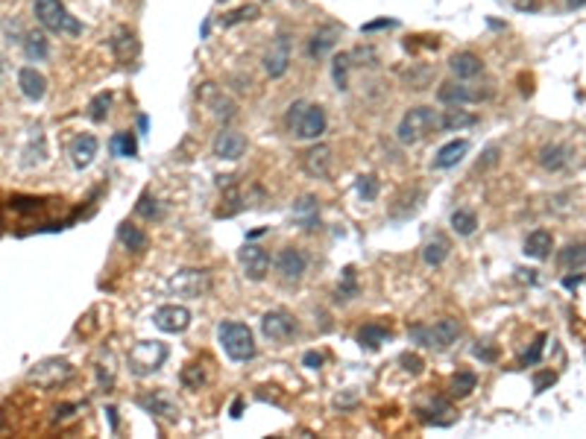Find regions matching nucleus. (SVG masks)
Listing matches in <instances>:
<instances>
[{
    "label": "nucleus",
    "mask_w": 586,
    "mask_h": 439,
    "mask_svg": "<svg viewBox=\"0 0 586 439\" xmlns=\"http://www.w3.org/2000/svg\"><path fill=\"white\" fill-rule=\"evenodd\" d=\"M73 375V369H71V363H65V361H44V363H38L32 372H30V381H35L38 387H56V384H62V381H68V378Z\"/></svg>",
    "instance_id": "4468645a"
},
{
    "label": "nucleus",
    "mask_w": 586,
    "mask_h": 439,
    "mask_svg": "<svg viewBox=\"0 0 586 439\" xmlns=\"http://www.w3.org/2000/svg\"><path fill=\"white\" fill-rule=\"evenodd\" d=\"M179 381H182L185 390H200V387L208 381V375H205V369H203L200 363H188V366L182 369V375H179Z\"/></svg>",
    "instance_id": "e433bc0d"
},
{
    "label": "nucleus",
    "mask_w": 586,
    "mask_h": 439,
    "mask_svg": "<svg viewBox=\"0 0 586 439\" xmlns=\"http://www.w3.org/2000/svg\"><path fill=\"white\" fill-rule=\"evenodd\" d=\"M138 404L153 416L167 419V422H176V419H179V407H176V402L170 398L167 390H153V392L138 395Z\"/></svg>",
    "instance_id": "ddd939ff"
},
{
    "label": "nucleus",
    "mask_w": 586,
    "mask_h": 439,
    "mask_svg": "<svg viewBox=\"0 0 586 439\" xmlns=\"http://www.w3.org/2000/svg\"><path fill=\"white\" fill-rule=\"evenodd\" d=\"M340 32H343V27H337V24L320 27L314 35L308 38V59H317V62H320V59H325L331 50H335Z\"/></svg>",
    "instance_id": "f3484780"
},
{
    "label": "nucleus",
    "mask_w": 586,
    "mask_h": 439,
    "mask_svg": "<svg viewBox=\"0 0 586 439\" xmlns=\"http://www.w3.org/2000/svg\"><path fill=\"white\" fill-rule=\"evenodd\" d=\"M452 229L460 234V237H469L475 229H478V217H475V211H455L452 214Z\"/></svg>",
    "instance_id": "f704fd0d"
},
{
    "label": "nucleus",
    "mask_w": 586,
    "mask_h": 439,
    "mask_svg": "<svg viewBox=\"0 0 586 439\" xmlns=\"http://www.w3.org/2000/svg\"><path fill=\"white\" fill-rule=\"evenodd\" d=\"M135 211H138L144 220H159V217H162L159 203H155L150 193H141V199H138V205H135Z\"/></svg>",
    "instance_id": "37998d69"
},
{
    "label": "nucleus",
    "mask_w": 586,
    "mask_h": 439,
    "mask_svg": "<svg viewBox=\"0 0 586 439\" xmlns=\"http://www.w3.org/2000/svg\"><path fill=\"white\" fill-rule=\"evenodd\" d=\"M117 241H121L129 252H135V255H141L147 246H150V237H147V231H141L138 226H132V223H121L117 226Z\"/></svg>",
    "instance_id": "c85d7f7f"
},
{
    "label": "nucleus",
    "mask_w": 586,
    "mask_h": 439,
    "mask_svg": "<svg viewBox=\"0 0 586 439\" xmlns=\"http://www.w3.org/2000/svg\"><path fill=\"white\" fill-rule=\"evenodd\" d=\"M475 387H478L475 372H458V375L452 378V395H458V398H466Z\"/></svg>",
    "instance_id": "a19ab883"
},
{
    "label": "nucleus",
    "mask_w": 586,
    "mask_h": 439,
    "mask_svg": "<svg viewBox=\"0 0 586 439\" xmlns=\"http://www.w3.org/2000/svg\"><path fill=\"white\" fill-rule=\"evenodd\" d=\"M287 68H290V38L285 32H279L276 42L264 53V71L270 73V79H279L287 73Z\"/></svg>",
    "instance_id": "9d476101"
},
{
    "label": "nucleus",
    "mask_w": 586,
    "mask_h": 439,
    "mask_svg": "<svg viewBox=\"0 0 586 439\" xmlns=\"http://www.w3.org/2000/svg\"><path fill=\"white\" fill-rule=\"evenodd\" d=\"M293 220L297 226H302L305 231H314L320 229V205H317V196H302L297 205H293Z\"/></svg>",
    "instance_id": "4be33fe9"
},
{
    "label": "nucleus",
    "mask_w": 586,
    "mask_h": 439,
    "mask_svg": "<svg viewBox=\"0 0 586 439\" xmlns=\"http://www.w3.org/2000/svg\"><path fill=\"white\" fill-rule=\"evenodd\" d=\"M83 404H62V407H56V422H65V419H71L73 416V410H80Z\"/></svg>",
    "instance_id": "8fccbe9b"
},
{
    "label": "nucleus",
    "mask_w": 586,
    "mask_h": 439,
    "mask_svg": "<svg viewBox=\"0 0 586 439\" xmlns=\"http://www.w3.org/2000/svg\"><path fill=\"white\" fill-rule=\"evenodd\" d=\"M24 53H27V59H35V62L47 59V38H44V32H30L27 42H24Z\"/></svg>",
    "instance_id": "c9c22d12"
},
{
    "label": "nucleus",
    "mask_w": 586,
    "mask_h": 439,
    "mask_svg": "<svg viewBox=\"0 0 586 439\" xmlns=\"http://www.w3.org/2000/svg\"><path fill=\"white\" fill-rule=\"evenodd\" d=\"M170 284L179 290V293L197 299V296H203L211 287V278H208L205 270H182V272H176V278H173Z\"/></svg>",
    "instance_id": "6ab92c4d"
},
{
    "label": "nucleus",
    "mask_w": 586,
    "mask_h": 439,
    "mask_svg": "<svg viewBox=\"0 0 586 439\" xmlns=\"http://www.w3.org/2000/svg\"><path fill=\"white\" fill-rule=\"evenodd\" d=\"M276 270H279V275L285 278V282H299V278L305 275V270H308V258H305L302 249L287 246L276 258Z\"/></svg>",
    "instance_id": "2eb2a0df"
},
{
    "label": "nucleus",
    "mask_w": 586,
    "mask_h": 439,
    "mask_svg": "<svg viewBox=\"0 0 586 439\" xmlns=\"http://www.w3.org/2000/svg\"><path fill=\"white\" fill-rule=\"evenodd\" d=\"M390 340V331L384 328V325H378V323H369V325H364L361 331H358V343H361V349H369V351H376L381 343H387Z\"/></svg>",
    "instance_id": "7c9ffc66"
},
{
    "label": "nucleus",
    "mask_w": 586,
    "mask_h": 439,
    "mask_svg": "<svg viewBox=\"0 0 586 439\" xmlns=\"http://www.w3.org/2000/svg\"><path fill=\"white\" fill-rule=\"evenodd\" d=\"M32 12H35V21L53 35H71V38L83 35V24L68 12L62 0H35Z\"/></svg>",
    "instance_id": "f03ea898"
},
{
    "label": "nucleus",
    "mask_w": 586,
    "mask_h": 439,
    "mask_svg": "<svg viewBox=\"0 0 586 439\" xmlns=\"http://www.w3.org/2000/svg\"><path fill=\"white\" fill-rule=\"evenodd\" d=\"M551 246H554V237L551 231H545V229H537L525 237V255L527 258H534V261H542V258H549L551 255Z\"/></svg>",
    "instance_id": "bb28decb"
},
{
    "label": "nucleus",
    "mask_w": 586,
    "mask_h": 439,
    "mask_svg": "<svg viewBox=\"0 0 586 439\" xmlns=\"http://www.w3.org/2000/svg\"><path fill=\"white\" fill-rule=\"evenodd\" d=\"M496 162H498V147L493 144V147H486V150H484V158L478 162V170H486V167H493Z\"/></svg>",
    "instance_id": "de8ad7c7"
},
{
    "label": "nucleus",
    "mask_w": 586,
    "mask_h": 439,
    "mask_svg": "<svg viewBox=\"0 0 586 439\" xmlns=\"http://www.w3.org/2000/svg\"><path fill=\"white\" fill-rule=\"evenodd\" d=\"M545 340H549V337H545V334H539L537 340H534V346H531V351H525V354L519 357V366H537V363L542 361V349H545Z\"/></svg>",
    "instance_id": "79ce46f5"
},
{
    "label": "nucleus",
    "mask_w": 586,
    "mask_h": 439,
    "mask_svg": "<svg viewBox=\"0 0 586 439\" xmlns=\"http://www.w3.org/2000/svg\"><path fill=\"white\" fill-rule=\"evenodd\" d=\"M358 193L366 199V203H373V199L378 196V179L376 176H361L358 179Z\"/></svg>",
    "instance_id": "c03bdc74"
},
{
    "label": "nucleus",
    "mask_w": 586,
    "mask_h": 439,
    "mask_svg": "<svg viewBox=\"0 0 586 439\" xmlns=\"http://www.w3.org/2000/svg\"><path fill=\"white\" fill-rule=\"evenodd\" d=\"M258 18V6H241L229 15H220V27H234V24H244V21H256Z\"/></svg>",
    "instance_id": "ea45409f"
},
{
    "label": "nucleus",
    "mask_w": 586,
    "mask_h": 439,
    "mask_svg": "<svg viewBox=\"0 0 586 439\" xmlns=\"http://www.w3.org/2000/svg\"><path fill=\"white\" fill-rule=\"evenodd\" d=\"M554 381H557V375H554V372H549V369H545V372H537V375H534V392H545Z\"/></svg>",
    "instance_id": "49530a36"
},
{
    "label": "nucleus",
    "mask_w": 586,
    "mask_h": 439,
    "mask_svg": "<svg viewBox=\"0 0 586 439\" xmlns=\"http://www.w3.org/2000/svg\"><path fill=\"white\" fill-rule=\"evenodd\" d=\"M153 323L165 334H182L191 325V311L182 305H162L153 313Z\"/></svg>",
    "instance_id": "9b49d317"
},
{
    "label": "nucleus",
    "mask_w": 586,
    "mask_h": 439,
    "mask_svg": "<svg viewBox=\"0 0 586 439\" xmlns=\"http://www.w3.org/2000/svg\"><path fill=\"white\" fill-rule=\"evenodd\" d=\"M513 4H516V9H522V12H525V9H537V0H513Z\"/></svg>",
    "instance_id": "864d4df0"
},
{
    "label": "nucleus",
    "mask_w": 586,
    "mask_h": 439,
    "mask_svg": "<svg viewBox=\"0 0 586 439\" xmlns=\"http://www.w3.org/2000/svg\"><path fill=\"white\" fill-rule=\"evenodd\" d=\"M478 124V114L466 112L463 106H448L443 114H440V129L443 132H460V129H469Z\"/></svg>",
    "instance_id": "393cba45"
},
{
    "label": "nucleus",
    "mask_w": 586,
    "mask_h": 439,
    "mask_svg": "<svg viewBox=\"0 0 586 439\" xmlns=\"http://www.w3.org/2000/svg\"><path fill=\"white\" fill-rule=\"evenodd\" d=\"M469 152V141H448V144H443L440 150H437V155H434V170H452V167H458L460 162H463V155Z\"/></svg>",
    "instance_id": "5701e85b"
},
{
    "label": "nucleus",
    "mask_w": 586,
    "mask_h": 439,
    "mask_svg": "<svg viewBox=\"0 0 586 439\" xmlns=\"http://www.w3.org/2000/svg\"><path fill=\"white\" fill-rule=\"evenodd\" d=\"M440 129V114L431 106H414L410 112H405V117L399 121L396 138L402 144H419L425 141L431 132Z\"/></svg>",
    "instance_id": "20e7f679"
},
{
    "label": "nucleus",
    "mask_w": 586,
    "mask_h": 439,
    "mask_svg": "<svg viewBox=\"0 0 586 439\" xmlns=\"http://www.w3.org/2000/svg\"><path fill=\"white\" fill-rule=\"evenodd\" d=\"M569 162H572V150H569V147H563V144H545V147L539 150V164H542L545 170H551V173L563 170Z\"/></svg>",
    "instance_id": "cd10ccee"
},
{
    "label": "nucleus",
    "mask_w": 586,
    "mask_h": 439,
    "mask_svg": "<svg viewBox=\"0 0 586 439\" xmlns=\"http://www.w3.org/2000/svg\"><path fill=\"white\" fill-rule=\"evenodd\" d=\"M302 363H305L308 369H320V366H323V354H320V351H305V354H302Z\"/></svg>",
    "instance_id": "09e8293b"
},
{
    "label": "nucleus",
    "mask_w": 586,
    "mask_h": 439,
    "mask_svg": "<svg viewBox=\"0 0 586 439\" xmlns=\"http://www.w3.org/2000/svg\"><path fill=\"white\" fill-rule=\"evenodd\" d=\"M355 296H358V275H355V267H346L343 270V282L335 290V299H337V302H349V299H355Z\"/></svg>",
    "instance_id": "72a5a7b5"
},
{
    "label": "nucleus",
    "mask_w": 586,
    "mask_h": 439,
    "mask_svg": "<svg viewBox=\"0 0 586 439\" xmlns=\"http://www.w3.org/2000/svg\"><path fill=\"white\" fill-rule=\"evenodd\" d=\"M331 162H335V155H331L328 144H314L311 150L302 152V167H305L308 176H314V179H325L331 173Z\"/></svg>",
    "instance_id": "dca6fc26"
},
{
    "label": "nucleus",
    "mask_w": 586,
    "mask_h": 439,
    "mask_svg": "<svg viewBox=\"0 0 586 439\" xmlns=\"http://www.w3.org/2000/svg\"><path fill=\"white\" fill-rule=\"evenodd\" d=\"M211 150L217 158H223V162H238V158L246 152V138L238 129H220L217 138H214Z\"/></svg>",
    "instance_id": "f8f14e48"
},
{
    "label": "nucleus",
    "mask_w": 586,
    "mask_h": 439,
    "mask_svg": "<svg viewBox=\"0 0 586 439\" xmlns=\"http://www.w3.org/2000/svg\"><path fill=\"white\" fill-rule=\"evenodd\" d=\"M217 337H220L223 351L229 354V361H234V363H246L258 351L256 337H252L249 325H244V323H232V319H226V323L217 325Z\"/></svg>",
    "instance_id": "7ed1b4c3"
},
{
    "label": "nucleus",
    "mask_w": 586,
    "mask_h": 439,
    "mask_svg": "<svg viewBox=\"0 0 586 439\" xmlns=\"http://www.w3.org/2000/svg\"><path fill=\"white\" fill-rule=\"evenodd\" d=\"M448 68H452V73L458 76V79H475V76H481L484 73V62H481V56H475V53H469V50H463V53H455L452 59H448Z\"/></svg>",
    "instance_id": "412c9836"
},
{
    "label": "nucleus",
    "mask_w": 586,
    "mask_h": 439,
    "mask_svg": "<svg viewBox=\"0 0 586 439\" xmlns=\"http://www.w3.org/2000/svg\"><path fill=\"white\" fill-rule=\"evenodd\" d=\"M18 85H21V94L27 100H42L47 94V76L35 68H21L18 73Z\"/></svg>",
    "instance_id": "b1692460"
},
{
    "label": "nucleus",
    "mask_w": 586,
    "mask_h": 439,
    "mask_svg": "<svg viewBox=\"0 0 586 439\" xmlns=\"http://www.w3.org/2000/svg\"><path fill=\"white\" fill-rule=\"evenodd\" d=\"M167 361V346L159 343V340H144V343H135V349L129 351V369L144 378V375H153L162 363Z\"/></svg>",
    "instance_id": "423d86ee"
},
{
    "label": "nucleus",
    "mask_w": 586,
    "mask_h": 439,
    "mask_svg": "<svg viewBox=\"0 0 586 439\" xmlns=\"http://www.w3.org/2000/svg\"><path fill=\"white\" fill-rule=\"evenodd\" d=\"M97 150H100V144H97V138L94 135H80V138H73V144H71V162L73 167H88L94 162V155Z\"/></svg>",
    "instance_id": "a878e982"
},
{
    "label": "nucleus",
    "mask_w": 586,
    "mask_h": 439,
    "mask_svg": "<svg viewBox=\"0 0 586 439\" xmlns=\"http://www.w3.org/2000/svg\"><path fill=\"white\" fill-rule=\"evenodd\" d=\"M349 68H352V53L335 56V68H331V76H335V85H337L340 91L349 88Z\"/></svg>",
    "instance_id": "58836bf2"
},
{
    "label": "nucleus",
    "mask_w": 586,
    "mask_h": 439,
    "mask_svg": "<svg viewBox=\"0 0 586 439\" xmlns=\"http://www.w3.org/2000/svg\"><path fill=\"white\" fill-rule=\"evenodd\" d=\"M460 337V323L452 316L437 319L434 325H414L410 328V340H417L419 346L428 349H448Z\"/></svg>",
    "instance_id": "39448f33"
},
{
    "label": "nucleus",
    "mask_w": 586,
    "mask_h": 439,
    "mask_svg": "<svg viewBox=\"0 0 586 439\" xmlns=\"http://www.w3.org/2000/svg\"><path fill=\"white\" fill-rule=\"evenodd\" d=\"M285 126L293 138H299V141H317L328 129V117H325L323 106L308 103V100H297V103H290V109L285 114Z\"/></svg>",
    "instance_id": "f257e3e1"
},
{
    "label": "nucleus",
    "mask_w": 586,
    "mask_h": 439,
    "mask_svg": "<svg viewBox=\"0 0 586 439\" xmlns=\"http://www.w3.org/2000/svg\"><path fill=\"white\" fill-rule=\"evenodd\" d=\"M475 357H481L484 363H493L496 361V349H490V346H475Z\"/></svg>",
    "instance_id": "3c124183"
},
{
    "label": "nucleus",
    "mask_w": 586,
    "mask_h": 439,
    "mask_svg": "<svg viewBox=\"0 0 586 439\" xmlns=\"http://www.w3.org/2000/svg\"><path fill=\"white\" fill-rule=\"evenodd\" d=\"M448 252H452V243H448V237H446V234H434L431 241L422 246V261H425L428 267H440L446 258H448Z\"/></svg>",
    "instance_id": "c756f323"
},
{
    "label": "nucleus",
    "mask_w": 586,
    "mask_h": 439,
    "mask_svg": "<svg viewBox=\"0 0 586 439\" xmlns=\"http://www.w3.org/2000/svg\"><path fill=\"white\" fill-rule=\"evenodd\" d=\"M261 331L273 343H287L290 337H297L299 323H297V316L287 313V311H267L261 316Z\"/></svg>",
    "instance_id": "0eeeda50"
},
{
    "label": "nucleus",
    "mask_w": 586,
    "mask_h": 439,
    "mask_svg": "<svg viewBox=\"0 0 586 439\" xmlns=\"http://www.w3.org/2000/svg\"><path fill=\"white\" fill-rule=\"evenodd\" d=\"M586 0H566V9H583Z\"/></svg>",
    "instance_id": "5fc2aeb1"
},
{
    "label": "nucleus",
    "mask_w": 586,
    "mask_h": 439,
    "mask_svg": "<svg viewBox=\"0 0 586 439\" xmlns=\"http://www.w3.org/2000/svg\"><path fill=\"white\" fill-rule=\"evenodd\" d=\"M384 27H396V21H373V24H364L361 32H376V30H384Z\"/></svg>",
    "instance_id": "603ef678"
},
{
    "label": "nucleus",
    "mask_w": 586,
    "mask_h": 439,
    "mask_svg": "<svg viewBox=\"0 0 586 439\" xmlns=\"http://www.w3.org/2000/svg\"><path fill=\"white\" fill-rule=\"evenodd\" d=\"M399 363H402V369H405L407 375H422V369H425V363H422V357H419V354H402V357H399Z\"/></svg>",
    "instance_id": "a18cd8bd"
},
{
    "label": "nucleus",
    "mask_w": 586,
    "mask_h": 439,
    "mask_svg": "<svg viewBox=\"0 0 586 439\" xmlns=\"http://www.w3.org/2000/svg\"><path fill=\"white\" fill-rule=\"evenodd\" d=\"M481 97H486V94L472 91L463 79H458V83H443L437 88V100L443 106H466V103H475V100H481Z\"/></svg>",
    "instance_id": "a211bd4d"
},
{
    "label": "nucleus",
    "mask_w": 586,
    "mask_h": 439,
    "mask_svg": "<svg viewBox=\"0 0 586 439\" xmlns=\"http://www.w3.org/2000/svg\"><path fill=\"white\" fill-rule=\"evenodd\" d=\"M557 264L563 270H580V267H586V243H569L566 249H560Z\"/></svg>",
    "instance_id": "473e14b6"
},
{
    "label": "nucleus",
    "mask_w": 586,
    "mask_h": 439,
    "mask_svg": "<svg viewBox=\"0 0 586 439\" xmlns=\"http://www.w3.org/2000/svg\"><path fill=\"white\" fill-rule=\"evenodd\" d=\"M580 282H583V278H580V275H575V278H566V282H563V284H566V287H569V290H572V287H578Z\"/></svg>",
    "instance_id": "6e6d98bb"
},
{
    "label": "nucleus",
    "mask_w": 586,
    "mask_h": 439,
    "mask_svg": "<svg viewBox=\"0 0 586 439\" xmlns=\"http://www.w3.org/2000/svg\"><path fill=\"white\" fill-rule=\"evenodd\" d=\"M109 47H112L117 62H129V59H135V56H138V50H141L138 38H135V32L129 27H117V32L112 35Z\"/></svg>",
    "instance_id": "aec40b11"
},
{
    "label": "nucleus",
    "mask_w": 586,
    "mask_h": 439,
    "mask_svg": "<svg viewBox=\"0 0 586 439\" xmlns=\"http://www.w3.org/2000/svg\"><path fill=\"white\" fill-rule=\"evenodd\" d=\"M220 4H223V0H220Z\"/></svg>",
    "instance_id": "4d7b16f0"
},
{
    "label": "nucleus",
    "mask_w": 586,
    "mask_h": 439,
    "mask_svg": "<svg viewBox=\"0 0 586 439\" xmlns=\"http://www.w3.org/2000/svg\"><path fill=\"white\" fill-rule=\"evenodd\" d=\"M109 150L117 158H135L138 155V141H135L132 132H114L112 141H109Z\"/></svg>",
    "instance_id": "2f4dec72"
},
{
    "label": "nucleus",
    "mask_w": 586,
    "mask_h": 439,
    "mask_svg": "<svg viewBox=\"0 0 586 439\" xmlns=\"http://www.w3.org/2000/svg\"><path fill=\"white\" fill-rule=\"evenodd\" d=\"M109 109H112V94L109 91H100L97 94L91 103H88V117L94 124H103L106 121V114H109Z\"/></svg>",
    "instance_id": "4c0bfd02"
},
{
    "label": "nucleus",
    "mask_w": 586,
    "mask_h": 439,
    "mask_svg": "<svg viewBox=\"0 0 586 439\" xmlns=\"http://www.w3.org/2000/svg\"><path fill=\"white\" fill-rule=\"evenodd\" d=\"M238 261H241L244 275L249 278V282H261V278L270 272V255L258 243H244L241 252H238Z\"/></svg>",
    "instance_id": "6e6552de"
},
{
    "label": "nucleus",
    "mask_w": 586,
    "mask_h": 439,
    "mask_svg": "<svg viewBox=\"0 0 586 439\" xmlns=\"http://www.w3.org/2000/svg\"><path fill=\"white\" fill-rule=\"evenodd\" d=\"M200 100H203L205 109H208L214 117H220V121H232V117L238 114V106H234V100H232L223 88L214 85V83H205V85L200 88Z\"/></svg>",
    "instance_id": "1a4fd4ad"
}]
</instances>
